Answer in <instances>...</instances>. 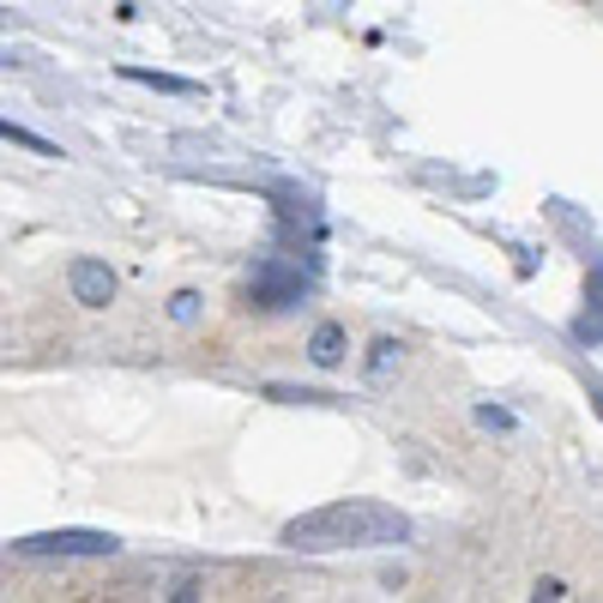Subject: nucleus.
Masks as SVG:
<instances>
[{
  "label": "nucleus",
  "mask_w": 603,
  "mask_h": 603,
  "mask_svg": "<svg viewBox=\"0 0 603 603\" xmlns=\"http://www.w3.org/2000/svg\"><path fill=\"white\" fill-rule=\"evenodd\" d=\"M410 513L386 507V501H327L315 513H296V519L278 531V543L296 555H339V550H393V543H410Z\"/></svg>",
  "instance_id": "nucleus-1"
},
{
  "label": "nucleus",
  "mask_w": 603,
  "mask_h": 603,
  "mask_svg": "<svg viewBox=\"0 0 603 603\" xmlns=\"http://www.w3.org/2000/svg\"><path fill=\"white\" fill-rule=\"evenodd\" d=\"M121 550V538L109 531H37V538H13L7 555L19 562H109Z\"/></svg>",
  "instance_id": "nucleus-2"
},
{
  "label": "nucleus",
  "mask_w": 603,
  "mask_h": 603,
  "mask_svg": "<svg viewBox=\"0 0 603 603\" xmlns=\"http://www.w3.org/2000/svg\"><path fill=\"white\" fill-rule=\"evenodd\" d=\"M248 296L254 308H266V315H278V308H296L302 296H315V260H284V254H272V260L254 266L248 278Z\"/></svg>",
  "instance_id": "nucleus-3"
},
{
  "label": "nucleus",
  "mask_w": 603,
  "mask_h": 603,
  "mask_svg": "<svg viewBox=\"0 0 603 603\" xmlns=\"http://www.w3.org/2000/svg\"><path fill=\"white\" fill-rule=\"evenodd\" d=\"M66 290H73L79 308H109L115 302V272L103 260H91V254H79V260L66 266Z\"/></svg>",
  "instance_id": "nucleus-4"
},
{
  "label": "nucleus",
  "mask_w": 603,
  "mask_h": 603,
  "mask_svg": "<svg viewBox=\"0 0 603 603\" xmlns=\"http://www.w3.org/2000/svg\"><path fill=\"white\" fill-rule=\"evenodd\" d=\"M127 85H145V91H163V97H199L206 85L199 79H182V73H158V66H121Z\"/></svg>",
  "instance_id": "nucleus-5"
},
{
  "label": "nucleus",
  "mask_w": 603,
  "mask_h": 603,
  "mask_svg": "<svg viewBox=\"0 0 603 603\" xmlns=\"http://www.w3.org/2000/svg\"><path fill=\"white\" fill-rule=\"evenodd\" d=\"M591 308L574 320V339L579 344H603V254H591Z\"/></svg>",
  "instance_id": "nucleus-6"
},
{
  "label": "nucleus",
  "mask_w": 603,
  "mask_h": 603,
  "mask_svg": "<svg viewBox=\"0 0 603 603\" xmlns=\"http://www.w3.org/2000/svg\"><path fill=\"white\" fill-rule=\"evenodd\" d=\"M308 356H315L320 368H339L344 362V327H339V320H320L315 339H308Z\"/></svg>",
  "instance_id": "nucleus-7"
},
{
  "label": "nucleus",
  "mask_w": 603,
  "mask_h": 603,
  "mask_svg": "<svg viewBox=\"0 0 603 603\" xmlns=\"http://www.w3.org/2000/svg\"><path fill=\"white\" fill-rule=\"evenodd\" d=\"M398 356H405V344H398V339H374V344H368V381L381 386L386 374H393Z\"/></svg>",
  "instance_id": "nucleus-8"
},
{
  "label": "nucleus",
  "mask_w": 603,
  "mask_h": 603,
  "mask_svg": "<svg viewBox=\"0 0 603 603\" xmlns=\"http://www.w3.org/2000/svg\"><path fill=\"white\" fill-rule=\"evenodd\" d=\"M0 139H7V145H25V151H37V158H61V145L42 139V133H30V127H19V121H0Z\"/></svg>",
  "instance_id": "nucleus-9"
},
{
  "label": "nucleus",
  "mask_w": 603,
  "mask_h": 603,
  "mask_svg": "<svg viewBox=\"0 0 603 603\" xmlns=\"http://www.w3.org/2000/svg\"><path fill=\"white\" fill-rule=\"evenodd\" d=\"M170 320H175V327H194V320H199V296H194V290H175V296H170Z\"/></svg>",
  "instance_id": "nucleus-10"
},
{
  "label": "nucleus",
  "mask_w": 603,
  "mask_h": 603,
  "mask_svg": "<svg viewBox=\"0 0 603 603\" xmlns=\"http://www.w3.org/2000/svg\"><path fill=\"white\" fill-rule=\"evenodd\" d=\"M477 422H483V429H501V434L519 429V417H513V410H501V405H477Z\"/></svg>",
  "instance_id": "nucleus-11"
}]
</instances>
